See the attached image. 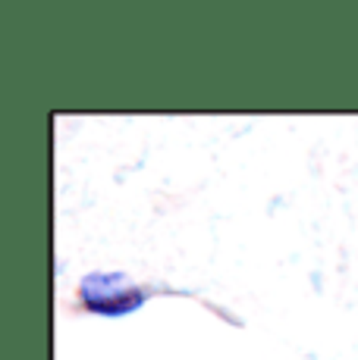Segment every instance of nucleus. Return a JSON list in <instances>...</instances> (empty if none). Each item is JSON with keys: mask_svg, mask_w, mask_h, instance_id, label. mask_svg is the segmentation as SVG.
<instances>
[]
</instances>
